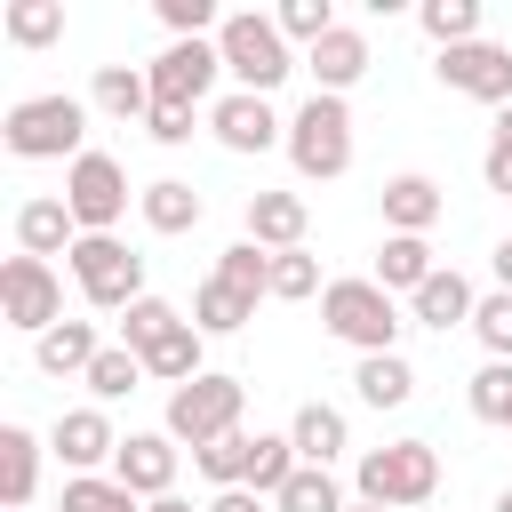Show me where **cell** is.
<instances>
[{"instance_id":"3957f363","label":"cell","mask_w":512,"mask_h":512,"mask_svg":"<svg viewBox=\"0 0 512 512\" xmlns=\"http://www.w3.org/2000/svg\"><path fill=\"white\" fill-rule=\"evenodd\" d=\"M216 56H224V72H232L240 96H272V88L296 72V48H288V32H280L264 8H232V16L216 24Z\"/></svg>"},{"instance_id":"7bdbcfd3","label":"cell","mask_w":512,"mask_h":512,"mask_svg":"<svg viewBox=\"0 0 512 512\" xmlns=\"http://www.w3.org/2000/svg\"><path fill=\"white\" fill-rule=\"evenodd\" d=\"M480 176H488V192L512 200V104L496 112V136H488V152H480Z\"/></svg>"},{"instance_id":"8992f818","label":"cell","mask_w":512,"mask_h":512,"mask_svg":"<svg viewBox=\"0 0 512 512\" xmlns=\"http://www.w3.org/2000/svg\"><path fill=\"white\" fill-rule=\"evenodd\" d=\"M240 408H248V384L224 376V368H208V376H192V384L168 392V424H160V432H168L176 448H208V440L240 432Z\"/></svg>"},{"instance_id":"603a6c76","label":"cell","mask_w":512,"mask_h":512,"mask_svg":"<svg viewBox=\"0 0 512 512\" xmlns=\"http://www.w3.org/2000/svg\"><path fill=\"white\" fill-rule=\"evenodd\" d=\"M136 208H144V224H152L160 240H176V232H192V224L208 216V200H200L184 176H152V184L136 192Z\"/></svg>"},{"instance_id":"ba28073f","label":"cell","mask_w":512,"mask_h":512,"mask_svg":"<svg viewBox=\"0 0 512 512\" xmlns=\"http://www.w3.org/2000/svg\"><path fill=\"white\" fill-rule=\"evenodd\" d=\"M0 320L40 344V336L64 320V272L40 264V256H8V264H0Z\"/></svg>"},{"instance_id":"7a4b0ae2","label":"cell","mask_w":512,"mask_h":512,"mask_svg":"<svg viewBox=\"0 0 512 512\" xmlns=\"http://www.w3.org/2000/svg\"><path fill=\"white\" fill-rule=\"evenodd\" d=\"M352 496L360 504H384V512H416L440 496V448L432 440H384L352 464Z\"/></svg>"},{"instance_id":"b9f144b4","label":"cell","mask_w":512,"mask_h":512,"mask_svg":"<svg viewBox=\"0 0 512 512\" xmlns=\"http://www.w3.org/2000/svg\"><path fill=\"white\" fill-rule=\"evenodd\" d=\"M152 8H160V24H168L176 40H216V24H224L216 0H152Z\"/></svg>"},{"instance_id":"4fadbf2b","label":"cell","mask_w":512,"mask_h":512,"mask_svg":"<svg viewBox=\"0 0 512 512\" xmlns=\"http://www.w3.org/2000/svg\"><path fill=\"white\" fill-rule=\"evenodd\" d=\"M176 464H184V448H176L168 432H128L120 456H112V480H120L136 504H152V496H176Z\"/></svg>"},{"instance_id":"7402d4cb","label":"cell","mask_w":512,"mask_h":512,"mask_svg":"<svg viewBox=\"0 0 512 512\" xmlns=\"http://www.w3.org/2000/svg\"><path fill=\"white\" fill-rule=\"evenodd\" d=\"M40 496V432L0 424V512H24Z\"/></svg>"},{"instance_id":"4316f807","label":"cell","mask_w":512,"mask_h":512,"mask_svg":"<svg viewBox=\"0 0 512 512\" xmlns=\"http://www.w3.org/2000/svg\"><path fill=\"white\" fill-rule=\"evenodd\" d=\"M144 376H152V384H168V392H176V384H192V376H208V336L184 320L168 344H152V352H144Z\"/></svg>"},{"instance_id":"8fae6325","label":"cell","mask_w":512,"mask_h":512,"mask_svg":"<svg viewBox=\"0 0 512 512\" xmlns=\"http://www.w3.org/2000/svg\"><path fill=\"white\" fill-rule=\"evenodd\" d=\"M440 88H456V96H472V104H512V48L504 40H464V48H440Z\"/></svg>"},{"instance_id":"277c9868","label":"cell","mask_w":512,"mask_h":512,"mask_svg":"<svg viewBox=\"0 0 512 512\" xmlns=\"http://www.w3.org/2000/svg\"><path fill=\"white\" fill-rule=\"evenodd\" d=\"M320 328L368 360V352H400V328L408 320H400L392 288H376V280H328L320 288Z\"/></svg>"},{"instance_id":"f35d334b","label":"cell","mask_w":512,"mask_h":512,"mask_svg":"<svg viewBox=\"0 0 512 512\" xmlns=\"http://www.w3.org/2000/svg\"><path fill=\"white\" fill-rule=\"evenodd\" d=\"M272 24H280L288 40H304V48H320V40H328L344 16H336L328 0H280V8H272Z\"/></svg>"},{"instance_id":"5b68a950","label":"cell","mask_w":512,"mask_h":512,"mask_svg":"<svg viewBox=\"0 0 512 512\" xmlns=\"http://www.w3.org/2000/svg\"><path fill=\"white\" fill-rule=\"evenodd\" d=\"M288 160H296L304 184H336V176L352 168V104L312 88V96L288 112Z\"/></svg>"},{"instance_id":"ab89813d","label":"cell","mask_w":512,"mask_h":512,"mask_svg":"<svg viewBox=\"0 0 512 512\" xmlns=\"http://www.w3.org/2000/svg\"><path fill=\"white\" fill-rule=\"evenodd\" d=\"M328 280H320V256L312 248H288V256H272V296L280 304H304V296H320Z\"/></svg>"},{"instance_id":"bcb514c9","label":"cell","mask_w":512,"mask_h":512,"mask_svg":"<svg viewBox=\"0 0 512 512\" xmlns=\"http://www.w3.org/2000/svg\"><path fill=\"white\" fill-rule=\"evenodd\" d=\"M488 272H496V288H512V232L496 240V256H488Z\"/></svg>"},{"instance_id":"ee69618b","label":"cell","mask_w":512,"mask_h":512,"mask_svg":"<svg viewBox=\"0 0 512 512\" xmlns=\"http://www.w3.org/2000/svg\"><path fill=\"white\" fill-rule=\"evenodd\" d=\"M144 136L176 152V144H192V112H184V104H152V112H144Z\"/></svg>"},{"instance_id":"e0dca14e","label":"cell","mask_w":512,"mask_h":512,"mask_svg":"<svg viewBox=\"0 0 512 512\" xmlns=\"http://www.w3.org/2000/svg\"><path fill=\"white\" fill-rule=\"evenodd\" d=\"M368 64H376V56H368V32H360V24H336L320 48H304V72H312V88H320V96H344Z\"/></svg>"},{"instance_id":"cb8c5ba5","label":"cell","mask_w":512,"mask_h":512,"mask_svg":"<svg viewBox=\"0 0 512 512\" xmlns=\"http://www.w3.org/2000/svg\"><path fill=\"white\" fill-rule=\"evenodd\" d=\"M96 352H104L96 320H56V328H48L40 344H32L40 376H88V368H96Z\"/></svg>"},{"instance_id":"484cf974","label":"cell","mask_w":512,"mask_h":512,"mask_svg":"<svg viewBox=\"0 0 512 512\" xmlns=\"http://www.w3.org/2000/svg\"><path fill=\"white\" fill-rule=\"evenodd\" d=\"M248 320H256V296H240V288H224L216 272H208V280L192 288V328H200V336H240Z\"/></svg>"},{"instance_id":"c3c4849f","label":"cell","mask_w":512,"mask_h":512,"mask_svg":"<svg viewBox=\"0 0 512 512\" xmlns=\"http://www.w3.org/2000/svg\"><path fill=\"white\" fill-rule=\"evenodd\" d=\"M488 512H512V488H504V496H496V504H488Z\"/></svg>"},{"instance_id":"5bb4252c","label":"cell","mask_w":512,"mask_h":512,"mask_svg":"<svg viewBox=\"0 0 512 512\" xmlns=\"http://www.w3.org/2000/svg\"><path fill=\"white\" fill-rule=\"evenodd\" d=\"M48 448L64 456V472H112V456H120V432H112V416L88 400V408H64V416L48 424Z\"/></svg>"},{"instance_id":"9a60e30c","label":"cell","mask_w":512,"mask_h":512,"mask_svg":"<svg viewBox=\"0 0 512 512\" xmlns=\"http://www.w3.org/2000/svg\"><path fill=\"white\" fill-rule=\"evenodd\" d=\"M248 240L256 248H272V256H288V248H304V232H312V208H304V192H248Z\"/></svg>"},{"instance_id":"f546056e","label":"cell","mask_w":512,"mask_h":512,"mask_svg":"<svg viewBox=\"0 0 512 512\" xmlns=\"http://www.w3.org/2000/svg\"><path fill=\"white\" fill-rule=\"evenodd\" d=\"M248 456H256V432H224V440L192 448V472L208 488H248Z\"/></svg>"},{"instance_id":"60d3db41","label":"cell","mask_w":512,"mask_h":512,"mask_svg":"<svg viewBox=\"0 0 512 512\" xmlns=\"http://www.w3.org/2000/svg\"><path fill=\"white\" fill-rule=\"evenodd\" d=\"M472 336H480V352H488V360H512V288H488V296H480Z\"/></svg>"},{"instance_id":"74e56055","label":"cell","mask_w":512,"mask_h":512,"mask_svg":"<svg viewBox=\"0 0 512 512\" xmlns=\"http://www.w3.org/2000/svg\"><path fill=\"white\" fill-rule=\"evenodd\" d=\"M64 512H144L112 472H64Z\"/></svg>"},{"instance_id":"83f0119b","label":"cell","mask_w":512,"mask_h":512,"mask_svg":"<svg viewBox=\"0 0 512 512\" xmlns=\"http://www.w3.org/2000/svg\"><path fill=\"white\" fill-rule=\"evenodd\" d=\"M352 392H360L368 408H408V400H416V368H408L400 352H368V360L352 368Z\"/></svg>"},{"instance_id":"4dcf8cb0","label":"cell","mask_w":512,"mask_h":512,"mask_svg":"<svg viewBox=\"0 0 512 512\" xmlns=\"http://www.w3.org/2000/svg\"><path fill=\"white\" fill-rule=\"evenodd\" d=\"M0 32H8L16 48H56V40H64V0H8Z\"/></svg>"},{"instance_id":"e575fe53","label":"cell","mask_w":512,"mask_h":512,"mask_svg":"<svg viewBox=\"0 0 512 512\" xmlns=\"http://www.w3.org/2000/svg\"><path fill=\"white\" fill-rule=\"evenodd\" d=\"M464 408H472L480 424H504V432H512V360H480L472 384H464Z\"/></svg>"},{"instance_id":"d590c367","label":"cell","mask_w":512,"mask_h":512,"mask_svg":"<svg viewBox=\"0 0 512 512\" xmlns=\"http://www.w3.org/2000/svg\"><path fill=\"white\" fill-rule=\"evenodd\" d=\"M344 504H352V496L336 488V472H328V464H296V480L272 496V512H344Z\"/></svg>"},{"instance_id":"836d02e7","label":"cell","mask_w":512,"mask_h":512,"mask_svg":"<svg viewBox=\"0 0 512 512\" xmlns=\"http://www.w3.org/2000/svg\"><path fill=\"white\" fill-rule=\"evenodd\" d=\"M296 464H304V456H296V440H288V432H256V456H248V488L272 504V496L296 480Z\"/></svg>"},{"instance_id":"7dc6e473","label":"cell","mask_w":512,"mask_h":512,"mask_svg":"<svg viewBox=\"0 0 512 512\" xmlns=\"http://www.w3.org/2000/svg\"><path fill=\"white\" fill-rule=\"evenodd\" d=\"M144 512H192V496H152Z\"/></svg>"},{"instance_id":"9c48e42d","label":"cell","mask_w":512,"mask_h":512,"mask_svg":"<svg viewBox=\"0 0 512 512\" xmlns=\"http://www.w3.org/2000/svg\"><path fill=\"white\" fill-rule=\"evenodd\" d=\"M216 72H224L216 40H168V48L144 64V80H152V104H184V112L216 104Z\"/></svg>"},{"instance_id":"6da1fadb","label":"cell","mask_w":512,"mask_h":512,"mask_svg":"<svg viewBox=\"0 0 512 512\" xmlns=\"http://www.w3.org/2000/svg\"><path fill=\"white\" fill-rule=\"evenodd\" d=\"M88 96H64V88H48V96H24V104H8V120H0V144L16 152V160H80L88 152Z\"/></svg>"},{"instance_id":"f1b7e54d","label":"cell","mask_w":512,"mask_h":512,"mask_svg":"<svg viewBox=\"0 0 512 512\" xmlns=\"http://www.w3.org/2000/svg\"><path fill=\"white\" fill-rule=\"evenodd\" d=\"M176 328H184V312H176V304H168V296H136V304H128V312H120V344H128V352H136V360H144V352H152V344H168V336H176Z\"/></svg>"},{"instance_id":"ffe728a7","label":"cell","mask_w":512,"mask_h":512,"mask_svg":"<svg viewBox=\"0 0 512 512\" xmlns=\"http://www.w3.org/2000/svg\"><path fill=\"white\" fill-rule=\"evenodd\" d=\"M440 272V256H432V240H416V232H384V248H376V288H392V296H416L424 280Z\"/></svg>"},{"instance_id":"d4e9b609","label":"cell","mask_w":512,"mask_h":512,"mask_svg":"<svg viewBox=\"0 0 512 512\" xmlns=\"http://www.w3.org/2000/svg\"><path fill=\"white\" fill-rule=\"evenodd\" d=\"M88 104H96L104 120H144V112H152V80H144V64H96Z\"/></svg>"},{"instance_id":"30bf717a","label":"cell","mask_w":512,"mask_h":512,"mask_svg":"<svg viewBox=\"0 0 512 512\" xmlns=\"http://www.w3.org/2000/svg\"><path fill=\"white\" fill-rule=\"evenodd\" d=\"M64 208H72L80 232H112V224L128 216V168H120L112 152H80V160L64 168Z\"/></svg>"},{"instance_id":"7c38bea8","label":"cell","mask_w":512,"mask_h":512,"mask_svg":"<svg viewBox=\"0 0 512 512\" xmlns=\"http://www.w3.org/2000/svg\"><path fill=\"white\" fill-rule=\"evenodd\" d=\"M208 136L224 144V152H272V144H288V120L272 112V96H216L208 104Z\"/></svg>"},{"instance_id":"2e32d148","label":"cell","mask_w":512,"mask_h":512,"mask_svg":"<svg viewBox=\"0 0 512 512\" xmlns=\"http://www.w3.org/2000/svg\"><path fill=\"white\" fill-rule=\"evenodd\" d=\"M472 312H480V288H472L456 264H440V272L408 296V320H416V328H440V336H448V328H472Z\"/></svg>"},{"instance_id":"52a82bcc","label":"cell","mask_w":512,"mask_h":512,"mask_svg":"<svg viewBox=\"0 0 512 512\" xmlns=\"http://www.w3.org/2000/svg\"><path fill=\"white\" fill-rule=\"evenodd\" d=\"M64 264H72V280H80V296H88L96 312H128L136 296H152V288H144V256H136L120 232H80Z\"/></svg>"},{"instance_id":"d6986e66","label":"cell","mask_w":512,"mask_h":512,"mask_svg":"<svg viewBox=\"0 0 512 512\" xmlns=\"http://www.w3.org/2000/svg\"><path fill=\"white\" fill-rule=\"evenodd\" d=\"M72 240H80V224H72V208H64V192H40V200H24L16 208V256H72Z\"/></svg>"},{"instance_id":"d6a6232c","label":"cell","mask_w":512,"mask_h":512,"mask_svg":"<svg viewBox=\"0 0 512 512\" xmlns=\"http://www.w3.org/2000/svg\"><path fill=\"white\" fill-rule=\"evenodd\" d=\"M80 384H88V400H96V408H112V400H128V392L144 384V360H136L128 344H104V352H96V368H88Z\"/></svg>"},{"instance_id":"8d00e7d4","label":"cell","mask_w":512,"mask_h":512,"mask_svg":"<svg viewBox=\"0 0 512 512\" xmlns=\"http://www.w3.org/2000/svg\"><path fill=\"white\" fill-rule=\"evenodd\" d=\"M216 280H224V288H240V296H272V248H256V240L240 232V240L216 256Z\"/></svg>"},{"instance_id":"681fc988","label":"cell","mask_w":512,"mask_h":512,"mask_svg":"<svg viewBox=\"0 0 512 512\" xmlns=\"http://www.w3.org/2000/svg\"><path fill=\"white\" fill-rule=\"evenodd\" d=\"M344 512H384V504H360V496H352V504H344Z\"/></svg>"},{"instance_id":"44dd1931","label":"cell","mask_w":512,"mask_h":512,"mask_svg":"<svg viewBox=\"0 0 512 512\" xmlns=\"http://www.w3.org/2000/svg\"><path fill=\"white\" fill-rule=\"evenodd\" d=\"M288 440H296V456H304V464H328V472H336V456L352 448V424H344V408L304 400V408L288 416Z\"/></svg>"},{"instance_id":"ac0fdd59","label":"cell","mask_w":512,"mask_h":512,"mask_svg":"<svg viewBox=\"0 0 512 512\" xmlns=\"http://www.w3.org/2000/svg\"><path fill=\"white\" fill-rule=\"evenodd\" d=\"M440 208H448V192L424 176V168H400V176H384V232H432L440 224Z\"/></svg>"},{"instance_id":"1f68e13d","label":"cell","mask_w":512,"mask_h":512,"mask_svg":"<svg viewBox=\"0 0 512 512\" xmlns=\"http://www.w3.org/2000/svg\"><path fill=\"white\" fill-rule=\"evenodd\" d=\"M416 24H424V40H432V48L488 40V32H480V0H424V8H416Z\"/></svg>"},{"instance_id":"f6af8a7d","label":"cell","mask_w":512,"mask_h":512,"mask_svg":"<svg viewBox=\"0 0 512 512\" xmlns=\"http://www.w3.org/2000/svg\"><path fill=\"white\" fill-rule=\"evenodd\" d=\"M200 512H264V496H256V488H216Z\"/></svg>"}]
</instances>
